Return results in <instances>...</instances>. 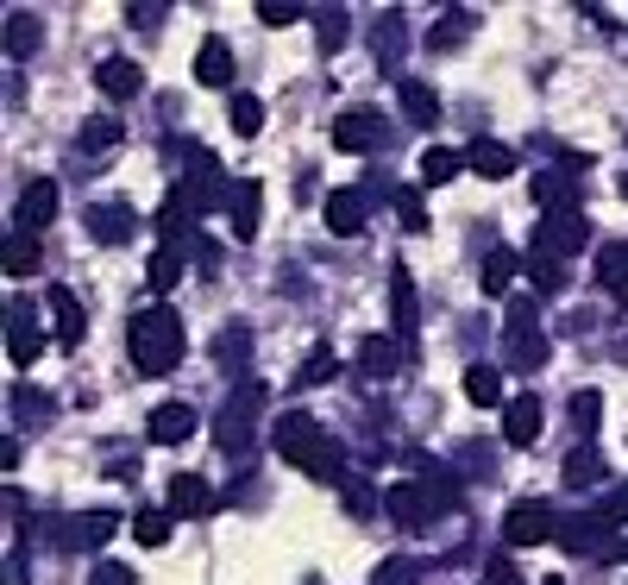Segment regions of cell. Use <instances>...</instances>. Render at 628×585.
I'll return each instance as SVG.
<instances>
[{
	"label": "cell",
	"mask_w": 628,
	"mask_h": 585,
	"mask_svg": "<svg viewBox=\"0 0 628 585\" xmlns=\"http://www.w3.org/2000/svg\"><path fill=\"white\" fill-rule=\"evenodd\" d=\"M402 365V340L396 334H365V347H358V372L365 378H396Z\"/></svg>",
	"instance_id": "5bb4252c"
},
{
	"label": "cell",
	"mask_w": 628,
	"mask_h": 585,
	"mask_svg": "<svg viewBox=\"0 0 628 585\" xmlns=\"http://www.w3.org/2000/svg\"><path fill=\"white\" fill-rule=\"evenodd\" d=\"M383 510H390V523H396V529H427V523H434V504H427L422 479L390 484V491H383Z\"/></svg>",
	"instance_id": "ba28073f"
},
{
	"label": "cell",
	"mask_w": 628,
	"mask_h": 585,
	"mask_svg": "<svg viewBox=\"0 0 628 585\" xmlns=\"http://www.w3.org/2000/svg\"><path fill=\"white\" fill-rule=\"evenodd\" d=\"M38 38H45V26H38L32 13H7V57H32Z\"/></svg>",
	"instance_id": "f546056e"
},
{
	"label": "cell",
	"mask_w": 628,
	"mask_h": 585,
	"mask_svg": "<svg viewBox=\"0 0 628 585\" xmlns=\"http://www.w3.org/2000/svg\"><path fill=\"white\" fill-rule=\"evenodd\" d=\"M132 227H139V221H132L126 202H95L88 208V239H100V246H126Z\"/></svg>",
	"instance_id": "7c38bea8"
},
{
	"label": "cell",
	"mask_w": 628,
	"mask_h": 585,
	"mask_svg": "<svg viewBox=\"0 0 628 585\" xmlns=\"http://www.w3.org/2000/svg\"><path fill=\"white\" fill-rule=\"evenodd\" d=\"M176 278H182V253H176V246H164V253H157V258L145 265V283L157 290V296H170Z\"/></svg>",
	"instance_id": "d6a6232c"
},
{
	"label": "cell",
	"mask_w": 628,
	"mask_h": 585,
	"mask_svg": "<svg viewBox=\"0 0 628 585\" xmlns=\"http://www.w3.org/2000/svg\"><path fill=\"white\" fill-rule=\"evenodd\" d=\"M258 20L264 26H296V20H315V13L296 7V0H258Z\"/></svg>",
	"instance_id": "f35d334b"
},
{
	"label": "cell",
	"mask_w": 628,
	"mask_h": 585,
	"mask_svg": "<svg viewBox=\"0 0 628 585\" xmlns=\"http://www.w3.org/2000/svg\"><path fill=\"white\" fill-rule=\"evenodd\" d=\"M258 403H264V390H258V384H239V397L221 409L214 441H221L226 454H246V447H251V416H258Z\"/></svg>",
	"instance_id": "5b68a950"
},
{
	"label": "cell",
	"mask_w": 628,
	"mask_h": 585,
	"mask_svg": "<svg viewBox=\"0 0 628 585\" xmlns=\"http://www.w3.org/2000/svg\"><path fill=\"white\" fill-rule=\"evenodd\" d=\"M315 20H321V51H340V45H346V13H340V7H321Z\"/></svg>",
	"instance_id": "7bdbcfd3"
},
{
	"label": "cell",
	"mask_w": 628,
	"mask_h": 585,
	"mask_svg": "<svg viewBox=\"0 0 628 585\" xmlns=\"http://www.w3.org/2000/svg\"><path fill=\"white\" fill-rule=\"evenodd\" d=\"M459 164H465V152H447V145H434V152L422 157V183H427V189H440V183L459 177Z\"/></svg>",
	"instance_id": "836d02e7"
},
{
	"label": "cell",
	"mask_w": 628,
	"mask_h": 585,
	"mask_svg": "<svg viewBox=\"0 0 628 585\" xmlns=\"http://www.w3.org/2000/svg\"><path fill=\"white\" fill-rule=\"evenodd\" d=\"M371 585H422V573H415V560H408V554H390L371 573Z\"/></svg>",
	"instance_id": "74e56055"
},
{
	"label": "cell",
	"mask_w": 628,
	"mask_h": 585,
	"mask_svg": "<svg viewBox=\"0 0 628 585\" xmlns=\"http://www.w3.org/2000/svg\"><path fill=\"white\" fill-rule=\"evenodd\" d=\"M591 239V221H584V208H553V214H541V227H534V253L541 258H566L578 253Z\"/></svg>",
	"instance_id": "3957f363"
},
{
	"label": "cell",
	"mask_w": 628,
	"mask_h": 585,
	"mask_svg": "<svg viewBox=\"0 0 628 585\" xmlns=\"http://www.w3.org/2000/svg\"><path fill=\"white\" fill-rule=\"evenodd\" d=\"M528 283H534L541 296H553V290L566 283V265H559V258H541V253H528Z\"/></svg>",
	"instance_id": "d590c367"
},
{
	"label": "cell",
	"mask_w": 628,
	"mask_h": 585,
	"mask_svg": "<svg viewBox=\"0 0 628 585\" xmlns=\"http://www.w3.org/2000/svg\"><path fill=\"white\" fill-rule=\"evenodd\" d=\"M484 585H522V573H516L509 560H490V566H484Z\"/></svg>",
	"instance_id": "c3c4849f"
},
{
	"label": "cell",
	"mask_w": 628,
	"mask_h": 585,
	"mask_svg": "<svg viewBox=\"0 0 628 585\" xmlns=\"http://www.w3.org/2000/svg\"><path fill=\"white\" fill-rule=\"evenodd\" d=\"M396 214L408 233H427V202L415 196V189H396Z\"/></svg>",
	"instance_id": "60d3db41"
},
{
	"label": "cell",
	"mask_w": 628,
	"mask_h": 585,
	"mask_svg": "<svg viewBox=\"0 0 628 585\" xmlns=\"http://www.w3.org/2000/svg\"><path fill=\"white\" fill-rule=\"evenodd\" d=\"M50 315H57V340H63V353H75L82 347V334H88V321H82V303H75V290H50Z\"/></svg>",
	"instance_id": "ffe728a7"
},
{
	"label": "cell",
	"mask_w": 628,
	"mask_h": 585,
	"mask_svg": "<svg viewBox=\"0 0 628 585\" xmlns=\"http://www.w3.org/2000/svg\"><path fill=\"white\" fill-rule=\"evenodd\" d=\"M233 132H239V139H258V132H264V102H258V95H233Z\"/></svg>",
	"instance_id": "e575fe53"
},
{
	"label": "cell",
	"mask_w": 628,
	"mask_h": 585,
	"mask_svg": "<svg viewBox=\"0 0 628 585\" xmlns=\"http://www.w3.org/2000/svg\"><path fill=\"white\" fill-rule=\"evenodd\" d=\"M422 491H427V504H434V516L459 504V484H452L447 472H422Z\"/></svg>",
	"instance_id": "ab89813d"
},
{
	"label": "cell",
	"mask_w": 628,
	"mask_h": 585,
	"mask_svg": "<svg viewBox=\"0 0 628 585\" xmlns=\"http://www.w3.org/2000/svg\"><path fill=\"white\" fill-rule=\"evenodd\" d=\"M365 189H333L327 196V227L340 233V239H352V233H365Z\"/></svg>",
	"instance_id": "9a60e30c"
},
{
	"label": "cell",
	"mask_w": 628,
	"mask_h": 585,
	"mask_svg": "<svg viewBox=\"0 0 628 585\" xmlns=\"http://www.w3.org/2000/svg\"><path fill=\"white\" fill-rule=\"evenodd\" d=\"M95 89L107 95V102H132V95L145 89V70L126 63V57H107V63H95Z\"/></svg>",
	"instance_id": "4fadbf2b"
},
{
	"label": "cell",
	"mask_w": 628,
	"mask_h": 585,
	"mask_svg": "<svg viewBox=\"0 0 628 585\" xmlns=\"http://www.w3.org/2000/svg\"><path fill=\"white\" fill-rule=\"evenodd\" d=\"M603 479V454L597 447H578L572 459H566V484H597Z\"/></svg>",
	"instance_id": "8d00e7d4"
},
{
	"label": "cell",
	"mask_w": 628,
	"mask_h": 585,
	"mask_svg": "<svg viewBox=\"0 0 628 585\" xmlns=\"http://www.w3.org/2000/svg\"><path fill=\"white\" fill-rule=\"evenodd\" d=\"M396 95H402V114H408L415 127H434V120H440V95H434L427 82H402Z\"/></svg>",
	"instance_id": "484cf974"
},
{
	"label": "cell",
	"mask_w": 628,
	"mask_h": 585,
	"mask_svg": "<svg viewBox=\"0 0 628 585\" xmlns=\"http://www.w3.org/2000/svg\"><path fill=\"white\" fill-rule=\"evenodd\" d=\"M502 347H509V359H516V365H528V372H534V365L547 359V340H541V321H534V308H528V303H516V308H509Z\"/></svg>",
	"instance_id": "8992f818"
},
{
	"label": "cell",
	"mask_w": 628,
	"mask_h": 585,
	"mask_svg": "<svg viewBox=\"0 0 628 585\" xmlns=\"http://www.w3.org/2000/svg\"><path fill=\"white\" fill-rule=\"evenodd\" d=\"M465 403H477V409H497L502 403L497 365H472V372H465Z\"/></svg>",
	"instance_id": "83f0119b"
},
{
	"label": "cell",
	"mask_w": 628,
	"mask_h": 585,
	"mask_svg": "<svg viewBox=\"0 0 628 585\" xmlns=\"http://www.w3.org/2000/svg\"><path fill=\"white\" fill-rule=\"evenodd\" d=\"M377 139H383V127H377L371 107H346V114L333 120V145H340V152H377Z\"/></svg>",
	"instance_id": "9c48e42d"
},
{
	"label": "cell",
	"mask_w": 628,
	"mask_h": 585,
	"mask_svg": "<svg viewBox=\"0 0 628 585\" xmlns=\"http://www.w3.org/2000/svg\"><path fill=\"white\" fill-rule=\"evenodd\" d=\"M597 278H603V290H616V296L628 303V239H623V246H603V253H597Z\"/></svg>",
	"instance_id": "f1b7e54d"
},
{
	"label": "cell",
	"mask_w": 628,
	"mask_h": 585,
	"mask_svg": "<svg viewBox=\"0 0 628 585\" xmlns=\"http://www.w3.org/2000/svg\"><path fill=\"white\" fill-rule=\"evenodd\" d=\"M195 82L201 89H226V82H233V45H226V38H201Z\"/></svg>",
	"instance_id": "d6986e66"
},
{
	"label": "cell",
	"mask_w": 628,
	"mask_h": 585,
	"mask_svg": "<svg viewBox=\"0 0 628 585\" xmlns=\"http://www.w3.org/2000/svg\"><path fill=\"white\" fill-rule=\"evenodd\" d=\"M38 353H45L38 328H32V321H7V359L25 372V365H38Z\"/></svg>",
	"instance_id": "4316f807"
},
{
	"label": "cell",
	"mask_w": 628,
	"mask_h": 585,
	"mask_svg": "<svg viewBox=\"0 0 628 585\" xmlns=\"http://www.w3.org/2000/svg\"><path fill=\"white\" fill-rule=\"evenodd\" d=\"M271 441H276V454L289 459L296 472H308V479H321V484H340V479H346V466H340V447H333V441H327V434L315 429L308 416H283Z\"/></svg>",
	"instance_id": "7a4b0ae2"
},
{
	"label": "cell",
	"mask_w": 628,
	"mask_h": 585,
	"mask_svg": "<svg viewBox=\"0 0 628 585\" xmlns=\"http://www.w3.org/2000/svg\"><path fill=\"white\" fill-rule=\"evenodd\" d=\"M164 504H170V516H208V510H214V491H208L201 472H176Z\"/></svg>",
	"instance_id": "e0dca14e"
},
{
	"label": "cell",
	"mask_w": 628,
	"mask_h": 585,
	"mask_svg": "<svg viewBox=\"0 0 628 585\" xmlns=\"http://www.w3.org/2000/svg\"><path fill=\"white\" fill-rule=\"evenodd\" d=\"M547 585H566V580H547Z\"/></svg>",
	"instance_id": "f907efd6"
},
{
	"label": "cell",
	"mask_w": 628,
	"mask_h": 585,
	"mask_svg": "<svg viewBox=\"0 0 628 585\" xmlns=\"http://www.w3.org/2000/svg\"><path fill=\"white\" fill-rule=\"evenodd\" d=\"M502 441L509 447H534L541 441V397H516L502 409Z\"/></svg>",
	"instance_id": "2e32d148"
},
{
	"label": "cell",
	"mask_w": 628,
	"mask_h": 585,
	"mask_svg": "<svg viewBox=\"0 0 628 585\" xmlns=\"http://www.w3.org/2000/svg\"><path fill=\"white\" fill-rule=\"evenodd\" d=\"M0 265H7V278H32V271H38V239H32V233H7Z\"/></svg>",
	"instance_id": "d4e9b609"
},
{
	"label": "cell",
	"mask_w": 628,
	"mask_h": 585,
	"mask_svg": "<svg viewBox=\"0 0 628 585\" xmlns=\"http://www.w3.org/2000/svg\"><path fill=\"white\" fill-rule=\"evenodd\" d=\"M516 271H528L522 258L509 253V246H490V253H484V271H477V283H484V296H509V283H516Z\"/></svg>",
	"instance_id": "7402d4cb"
},
{
	"label": "cell",
	"mask_w": 628,
	"mask_h": 585,
	"mask_svg": "<svg viewBox=\"0 0 628 585\" xmlns=\"http://www.w3.org/2000/svg\"><path fill=\"white\" fill-rule=\"evenodd\" d=\"M465 171H477L484 183H502V177H516V152L502 139H472L465 145Z\"/></svg>",
	"instance_id": "8fae6325"
},
{
	"label": "cell",
	"mask_w": 628,
	"mask_h": 585,
	"mask_svg": "<svg viewBox=\"0 0 628 585\" xmlns=\"http://www.w3.org/2000/svg\"><path fill=\"white\" fill-rule=\"evenodd\" d=\"M107 535H114V516H107V510L82 516V541H107Z\"/></svg>",
	"instance_id": "bcb514c9"
},
{
	"label": "cell",
	"mask_w": 628,
	"mask_h": 585,
	"mask_svg": "<svg viewBox=\"0 0 628 585\" xmlns=\"http://www.w3.org/2000/svg\"><path fill=\"white\" fill-rule=\"evenodd\" d=\"M50 221H57V183H50V177H32V183L20 189V208H13V227L38 239V233H45Z\"/></svg>",
	"instance_id": "52a82bcc"
},
{
	"label": "cell",
	"mask_w": 628,
	"mask_h": 585,
	"mask_svg": "<svg viewBox=\"0 0 628 585\" xmlns=\"http://www.w3.org/2000/svg\"><path fill=\"white\" fill-rule=\"evenodd\" d=\"M472 32H477V13H472V7H447V13H440V26L427 32V51H459Z\"/></svg>",
	"instance_id": "44dd1931"
},
{
	"label": "cell",
	"mask_w": 628,
	"mask_h": 585,
	"mask_svg": "<svg viewBox=\"0 0 628 585\" xmlns=\"http://www.w3.org/2000/svg\"><path fill=\"white\" fill-rule=\"evenodd\" d=\"M623 196H628V183H623Z\"/></svg>",
	"instance_id": "816d5d0a"
},
{
	"label": "cell",
	"mask_w": 628,
	"mask_h": 585,
	"mask_svg": "<svg viewBox=\"0 0 628 585\" xmlns=\"http://www.w3.org/2000/svg\"><path fill=\"white\" fill-rule=\"evenodd\" d=\"M553 535H559V516H553L541 498L509 504V516H502V541H509V548H541V541H553Z\"/></svg>",
	"instance_id": "277c9868"
},
{
	"label": "cell",
	"mask_w": 628,
	"mask_h": 585,
	"mask_svg": "<svg viewBox=\"0 0 628 585\" xmlns=\"http://www.w3.org/2000/svg\"><path fill=\"white\" fill-rule=\"evenodd\" d=\"M145 434L157 441V447H182V441L195 434V409L189 403H157L151 409V422H145Z\"/></svg>",
	"instance_id": "30bf717a"
},
{
	"label": "cell",
	"mask_w": 628,
	"mask_h": 585,
	"mask_svg": "<svg viewBox=\"0 0 628 585\" xmlns=\"http://www.w3.org/2000/svg\"><path fill=\"white\" fill-rule=\"evenodd\" d=\"M258 208H264V183H233V233L258 239Z\"/></svg>",
	"instance_id": "603a6c76"
},
{
	"label": "cell",
	"mask_w": 628,
	"mask_h": 585,
	"mask_svg": "<svg viewBox=\"0 0 628 585\" xmlns=\"http://www.w3.org/2000/svg\"><path fill=\"white\" fill-rule=\"evenodd\" d=\"M107 145H120V120H88L82 127V152H107Z\"/></svg>",
	"instance_id": "ee69618b"
},
{
	"label": "cell",
	"mask_w": 628,
	"mask_h": 585,
	"mask_svg": "<svg viewBox=\"0 0 628 585\" xmlns=\"http://www.w3.org/2000/svg\"><path fill=\"white\" fill-rule=\"evenodd\" d=\"M572 196H578L572 171H541V177H534V202L547 208V214H553L559 202H572Z\"/></svg>",
	"instance_id": "4dcf8cb0"
},
{
	"label": "cell",
	"mask_w": 628,
	"mask_h": 585,
	"mask_svg": "<svg viewBox=\"0 0 628 585\" xmlns=\"http://www.w3.org/2000/svg\"><path fill=\"white\" fill-rule=\"evenodd\" d=\"M327 378H333V353H327V347H315V353L301 359L296 384H301V390H308V384H327Z\"/></svg>",
	"instance_id": "b9f144b4"
},
{
	"label": "cell",
	"mask_w": 628,
	"mask_h": 585,
	"mask_svg": "<svg viewBox=\"0 0 628 585\" xmlns=\"http://www.w3.org/2000/svg\"><path fill=\"white\" fill-rule=\"evenodd\" d=\"M603 516H609V523H628V484H616V491L603 498Z\"/></svg>",
	"instance_id": "681fc988"
},
{
	"label": "cell",
	"mask_w": 628,
	"mask_h": 585,
	"mask_svg": "<svg viewBox=\"0 0 628 585\" xmlns=\"http://www.w3.org/2000/svg\"><path fill=\"white\" fill-rule=\"evenodd\" d=\"M132 541L139 548H164L170 541V510H139L132 516Z\"/></svg>",
	"instance_id": "1f68e13d"
},
{
	"label": "cell",
	"mask_w": 628,
	"mask_h": 585,
	"mask_svg": "<svg viewBox=\"0 0 628 585\" xmlns=\"http://www.w3.org/2000/svg\"><path fill=\"white\" fill-rule=\"evenodd\" d=\"M415 315H422V303H415V283H408V271L396 265V278H390V328H396L402 347L415 340Z\"/></svg>",
	"instance_id": "ac0fdd59"
},
{
	"label": "cell",
	"mask_w": 628,
	"mask_h": 585,
	"mask_svg": "<svg viewBox=\"0 0 628 585\" xmlns=\"http://www.w3.org/2000/svg\"><path fill=\"white\" fill-rule=\"evenodd\" d=\"M126 347H132V365L145 372V378H164V372H176L182 365V321H176L164 303H151L132 315V328H126Z\"/></svg>",
	"instance_id": "6da1fadb"
},
{
	"label": "cell",
	"mask_w": 628,
	"mask_h": 585,
	"mask_svg": "<svg viewBox=\"0 0 628 585\" xmlns=\"http://www.w3.org/2000/svg\"><path fill=\"white\" fill-rule=\"evenodd\" d=\"M609 529H616V523H609V516L597 510V516H572V523H566L559 535H566V548H578V554H597Z\"/></svg>",
	"instance_id": "cb8c5ba5"
},
{
	"label": "cell",
	"mask_w": 628,
	"mask_h": 585,
	"mask_svg": "<svg viewBox=\"0 0 628 585\" xmlns=\"http://www.w3.org/2000/svg\"><path fill=\"white\" fill-rule=\"evenodd\" d=\"M88 585H132V573H126L120 560H100V566H95V580H88Z\"/></svg>",
	"instance_id": "7dc6e473"
},
{
	"label": "cell",
	"mask_w": 628,
	"mask_h": 585,
	"mask_svg": "<svg viewBox=\"0 0 628 585\" xmlns=\"http://www.w3.org/2000/svg\"><path fill=\"white\" fill-rule=\"evenodd\" d=\"M597 416H603V397H597V390H578V397H572V422L591 434V429H597Z\"/></svg>",
	"instance_id": "f6af8a7d"
}]
</instances>
